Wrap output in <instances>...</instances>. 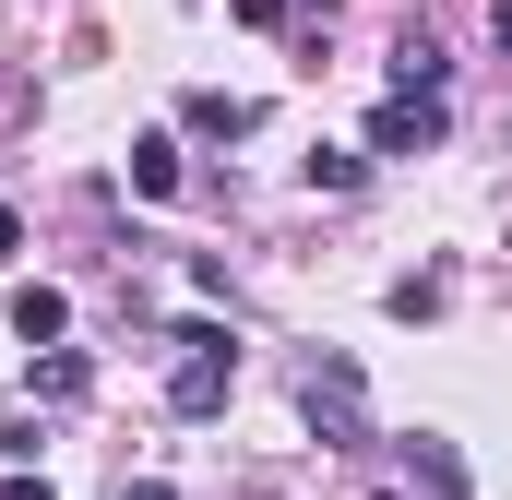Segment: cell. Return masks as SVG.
<instances>
[{"label": "cell", "mask_w": 512, "mask_h": 500, "mask_svg": "<svg viewBox=\"0 0 512 500\" xmlns=\"http://www.w3.org/2000/svg\"><path fill=\"white\" fill-rule=\"evenodd\" d=\"M60 322H72L60 286H12V334H24V346H60Z\"/></svg>", "instance_id": "obj_5"}, {"label": "cell", "mask_w": 512, "mask_h": 500, "mask_svg": "<svg viewBox=\"0 0 512 500\" xmlns=\"http://www.w3.org/2000/svg\"><path fill=\"white\" fill-rule=\"evenodd\" d=\"M0 500H48V489H36V477H12V489H0Z\"/></svg>", "instance_id": "obj_14"}, {"label": "cell", "mask_w": 512, "mask_h": 500, "mask_svg": "<svg viewBox=\"0 0 512 500\" xmlns=\"http://www.w3.org/2000/svg\"><path fill=\"white\" fill-rule=\"evenodd\" d=\"M429 143H441V96H405L393 84L382 120H370V155H429Z\"/></svg>", "instance_id": "obj_3"}, {"label": "cell", "mask_w": 512, "mask_h": 500, "mask_svg": "<svg viewBox=\"0 0 512 500\" xmlns=\"http://www.w3.org/2000/svg\"><path fill=\"white\" fill-rule=\"evenodd\" d=\"M405 465H417V489H429V500H465V453H453L441 429H417V441H405Z\"/></svg>", "instance_id": "obj_4"}, {"label": "cell", "mask_w": 512, "mask_h": 500, "mask_svg": "<svg viewBox=\"0 0 512 500\" xmlns=\"http://www.w3.org/2000/svg\"><path fill=\"white\" fill-rule=\"evenodd\" d=\"M0 250H24V227H12V203H0Z\"/></svg>", "instance_id": "obj_13"}, {"label": "cell", "mask_w": 512, "mask_h": 500, "mask_svg": "<svg viewBox=\"0 0 512 500\" xmlns=\"http://www.w3.org/2000/svg\"><path fill=\"white\" fill-rule=\"evenodd\" d=\"M358 179H370V155H346V143H322V155H310V191H358Z\"/></svg>", "instance_id": "obj_9"}, {"label": "cell", "mask_w": 512, "mask_h": 500, "mask_svg": "<svg viewBox=\"0 0 512 500\" xmlns=\"http://www.w3.org/2000/svg\"><path fill=\"white\" fill-rule=\"evenodd\" d=\"M441 72H453V60H441L429 36H393V84H405V96H441Z\"/></svg>", "instance_id": "obj_6"}, {"label": "cell", "mask_w": 512, "mask_h": 500, "mask_svg": "<svg viewBox=\"0 0 512 500\" xmlns=\"http://www.w3.org/2000/svg\"><path fill=\"white\" fill-rule=\"evenodd\" d=\"M191 131H215V143H239V131H251V108H239V96H191Z\"/></svg>", "instance_id": "obj_10"}, {"label": "cell", "mask_w": 512, "mask_h": 500, "mask_svg": "<svg viewBox=\"0 0 512 500\" xmlns=\"http://www.w3.org/2000/svg\"><path fill=\"white\" fill-rule=\"evenodd\" d=\"M131 191L167 203V191H179V143H131Z\"/></svg>", "instance_id": "obj_7"}, {"label": "cell", "mask_w": 512, "mask_h": 500, "mask_svg": "<svg viewBox=\"0 0 512 500\" xmlns=\"http://www.w3.org/2000/svg\"><path fill=\"white\" fill-rule=\"evenodd\" d=\"M298 405L322 441H370V393H358V358H310L298 370Z\"/></svg>", "instance_id": "obj_1"}, {"label": "cell", "mask_w": 512, "mask_h": 500, "mask_svg": "<svg viewBox=\"0 0 512 500\" xmlns=\"http://www.w3.org/2000/svg\"><path fill=\"white\" fill-rule=\"evenodd\" d=\"M489 36H501V60H512V0H501V12H489Z\"/></svg>", "instance_id": "obj_12"}, {"label": "cell", "mask_w": 512, "mask_h": 500, "mask_svg": "<svg viewBox=\"0 0 512 500\" xmlns=\"http://www.w3.org/2000/svg\"><path fill=\"white\" fill-rule=\"evenodd\" d=\"M84 381H96V370H84V358H72V346H48V358H36V393H48V405H72V393H84Z\"/></svg>", "instance_id": "obj_8"}, {"label": "cell", "mask_w": 512, "mask_h": 500, "mask_svg": "<svg viewBox=\"0 0 512 500\" xmlns=\"http://www.w3.org/2000/svg\"><path fill=\"white\" fill-rule=\"evenodd\" d=\"M239 24H286V0H239Z\"/></svg>", "instance_id": "obj_11"}, {"label": "cell", "mask_w": 512, "mask_h": 500, "mask_svg": "<svg viewBox=\"0 0 512 500\" xmlns=\"http://www.w3.org/2000/svg\"><path fill=\"white\" fill-rule=\"evenodd\" d=\"M179 346H191V358L167 381V405H179V417H215V405H227V334H215V322H179Z\"/></svg>", "instance_id": "obj_2"}]
</instances>
